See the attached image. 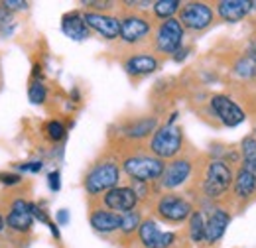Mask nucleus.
<instances>
[{"label":"nucleus","mask_w":256,"mask_h":248,"mask_svg":"<svg viewBox=\"0 0 256 248\" xmlns=\"http://www.w3.org/2000/svg\"><path fill=\"white\" fill-rule=\"evenodd\" d=\"M156 213L166 222L180 224L184 220H190L193 207L186 197H182L178 193H164L158 199V203H156Z\"/></svg>","instance_id":"obj_5"},{"label":"nucleus","mask_w":256,"mask_h":248,"mask_svg":"<svg viewBox=\"0 0 256 248\" xmlns=\"http://www.w3.org/2000/svg\"><path fill=\"white\" fill-rule=\"evenodd\" d=\"M158 120L154 116H148V118H138L134 122H130L124 128V136L128 140H142V138H148L150 134H154L158 128Z\"/></svg>","instance_id":"obj_20"},{"label":"nucleus","mask_w":256,"mask_h":248,"mask_svg":"<svg viewBox=\"0 0 256 248\" xmlns=\"http://www.w3.org/2000/svg\"><path fill=\"white\" fill-rule=\"evenodd\" d=\"M242 170L256 176V138L248 136L242 140Z\"/></svg>","instance_id":"obj_22"},{"label":"nucleus","mask_w":256,"mask_h":248,"mask_svg":"<svg viewBox=\"0 0 256 248\" xmlns=\"http://www.w3.org/2000/svg\"><path fill=\"white\" fill-rule=\"evenodd\" d=\"M118 180H120V166L114 160H102L95 164L85 176V191L89 195L106 193L118 187Z\"/></svg>","instance_id":"obj_1"},{"label":"nucleus","mask_w":256,"mask_h":248,"mask_svg":"<svg viewBox=\"0 0 256 248\" xmlns=\"http://www.w3.org/2000/svg\"><path fill=\"white\" fill-rule=\"evenodd\" d=\"M46 96H48V91H46L44 83L34 79L32 83H30V87H28V98H30V102L32 104H42L46 100Z\"/></svg>","instance_id":"obj_26"},{"label":"nucleus","mask_w":256,"mask_h":248,"mask_svg":"<svg viewBox=\"0 0 256 248\" xmlns=\"http://www.w3.org/2000/svg\"><path fill=\"white\" fill-rule=\"evenodd\" d=\"M184 146V134L182 128L174 122L160 126L150 140V152L160 160H176Z\"/></svg>","instance_id":"obj_2"},{"label":"nucleus","mask_w":256,"mask_h":248,"mask_svg":"<svg viewBox=\"0 0 256 248\" xmlns=\"http://www.w3.org/2000/svg\"><path fill=\"white\" fill-rule=\"evenodd\" d=\"M42 162H24V164H18V166H14L16 170H20V172H32V174H38L40 170H42Z\"/></svg>","instance_id":"obj_33"},{"label":"nucleus","mask_w":256,"mask_h":248,"mask_svg":"<svg viewBox=\"0 0 256 248\" xmlns=\"http://www.w3.org/2000/svg\"><path fill=\"white\" fill-rule=\"evenodd\" d=\"M256 191V176L246 172V170H238L236 178H234V193L238 199H248Z\"/></svg>","instance_id":"obj_21"},{"label":"nucleus","mask_w":256,"mask_h":248,"mask_svg":"<svg viewBox=\"0 0 256 248\" xmlns=\"http://www.w3.org/2000/svg\"><path fill=\"white\" fill-rule=\"evenodd\" d=\"M138 201H140V199H138L136 191H134L132 187H122V186L106 191L104 197H102L104 209L114 211V213H118V215H124L128 211H134L136 205H138Z\"/></svg>","instance_id":"obj_12"},{"label":"nucleus","mask_w":256,"mask_h":248,"mask_svg":"<svg viewBox=\"0 0 256 248\" xmlns=\"http://www.w3.org/2000/svg\"><path fill=\"white\" fill-rule=\"evenodd\" d=\"M154 44L160 54H166V56L176 54L184 44V26L180 24V20L178 18L164 20L158 26Z\"/></svg>","instance_id":"obj_7"},{"label":"nucleus","mask_w":256,"mask_h":248,"mask_svg":"<svg viewBox=\"0 0 256 248\" xmlns=\"http://www.w3.org/2000/svg\"><path fill=\"white\" fill-rule=\"evenodd\" d=\"M83 20L89 26V30H95L104 40H116V38H120V20L114 18V16L100 14V12H85L83 14Z\"/></svg>","instance_id":"obj_14"},{"label":"nucleus","mask_w":256,"mask_h":248,"mask_svg":"<svg viewBox=\"0 0 256 248\" xmlns=\"http://www.w3.org/2000/svg\"><path fill=\"white\" fill-rule=\"evenodd\" d=\"M152 10L162 20H170V18H174V14L178 10H182V2L180 0H158V2H154Z\"/></svg>","instance_id":"obj_23"},{"label":"nucleus","mask_w":256,"mask_h":248,"mask_svg":"<svg viewBox=\"0 0 256 248\" xmlns=\"http://www.w3.org/2000/svg\"><path fill=\"white\" fill-rule=\"evenodd\" d=\"M228 222H230V215L224 209H215L205 220V242L215 244L217 240H221Z\"/></svg>","instance_id":"obj_16"},{"label":"nucleus","mask_w":256,"mask_h":248,"mask_svg":"<svg viewBox=\"0 0 256 248\" xmlns=\"http://www.w3.org/2000/svg\"><path fill=\"white\" fill-rule=\"evenodd\" d=\"M138 238L144 248H172L176 244V234L160 230L158 222L152 218L142 220V224L138 228Z\"/></svg>","instance_id":"obj_11"},{"label":"nucleus","mask_w":256,"mask_h":248,"mask_svg":"<svg viewBox=\"0 0 256 248\" xmlns=\"http://www.w3.org/2000/svg\"><path fill=\"white\" fill-rule=\"evenodd\" d=\"M60 222H62V224L67 222V211H60Z\"/></svg>","instance_id":"obj_36"},{"label":"nucleus","mask_w":256,"mask_h":248,"mask_svg":"<svg viewBox=\"0 0 256 248\" xmlns=\"http://www.w3.org/2000/svg\"><path fill=\"white\" fill-rule=\"evenodd\" d=\"M22 182L20 174H10V172H0V184L6 187H14Z\"/></svg>","instance_id":"obj_30"},{"label":"nucleus","mask_w":256,"mask_h":248,"mask_svg":"<svg viewBox=\"0 0 256 248\" xmlns=\"http://www.w3.org/2000/svg\"><path fill=\"white\" fill-rule=\"evenodd\" d=\"M252 8H254V10H256V2H252Z\"/></svg>","instance_id":"obj_38"},{"label":"nucleus","mask_w":256,"mask_h":248,"mask_svg":"<svg viewBox=\"0 0 256 248\" xmlns=\"http://www.w3.org/2000/svg\"><path fill=\"white\" fill-rule=\"evenodd\" d=\"M48 180H50V187H52V191H60L62 184H60V172H58V170H56V172H52Z\"/></svg>","instance_id":"obj_35"},{"label":"nucleus","mask_w":256,"mask_h":248,"mask_svg":"<svg viewBox=\"0 0 256 248\" xmlns=\"http://www.w3.org/2000/svg\"><path fill=\"white\" fill-rule=\"evenodd\" d=\"M12 26H14L12 12H10L8 8H4L2 2H0V34H2V36H8L10 30H12Z\"/></svg>","instance_id":"obj_29"},{"label":"nucleus","mask_w":256,"mask_h":248,"mask_svg":"<svg viewBox=\"0 0 256 248\" xmlns=\"http://www.w3.org/2000/svg\"><path fill=\"white\" fill-rule=\"evenodd\" d=\"M152 34V22L142 14H128L120 20V40L134 46Z\"/></svg>","instance_id":"obj_10"},{"label":"nucleus","mask_w":256,"mask_h":248,"mask_svg":"<svg viewBox=\"0 0 256 248\" xmlns=\"http://www.w3.org/2000/svg\"><path fill=\"white\" fill-rule=\"evenodd\" d=\"M30 213H32V217L34 218H38L40 222H44V224H52V220H50V217H48V213L44 211V209H40L36 203H30Z\"/></svg>","instance_id":"obj_31"},{"label":"nucleus","mask_w":256,"mask_h":248,"mask_svg":"<svg viewBox=\"0 0 256 248\" xmlns=\"http://www.w3.org/2000/svg\"><path fill=\"white\" fill-rule=\"evenodd\" d=\"M232 182V172L230 168L221 160H211L205 168V178H203V191L209 199H217L223 193L228 191Z\"/></svg>","instance_id":"obj_4"},{"label":"nucleus","mask_w":256,"mask_h":248,"mask_svg":"<svg viewBox=\"0 0 256 248\" xmlns=\"http://www.w3.org/2000/svg\"><path fill=\"white\" fill-rule=\"evenodd\" d=\"M2 6L8 8L10 12H20V10H26L30 4H28V2H20V0H4Z\"/></svg>","instance_id":"obj_32"},{"label":"nucleus","mask_w":256,"mask_h":248,"mask_svg":"<svg viewBox=\"0 0 256 248\" xmlns=\"http://www.w3.org/2000/svg\"><path fill=\"white\" fill-rule=\"evenodd\" d=\"M236 73L240 75V77H252L256 75V62L252 58H242L240 62L236 63Z\"/></svg>","instance_id":"obj_28"},{"label":"nucleus","mask_w":256,"mask_h":248,"mask_svg":"<svg viewBox=\"0 0 256 248\" xmlns=\"http://www.w3.org/2000/svg\"><path fill=\"white\" fill-rule=\"evenodd\" d=\"M89 222H91V226L95 228L96 232H100V234H112V232H118L120 230L122 215H118L114 211H108L104 207H98V209L91 211Z\"/></svg>","instance_id":"obj_15"},{"label":"nucleus","mask_w":256,"mask_h":248,"mask_svg":"<svg viewBox=\"0 0 256 248\" xmlns=\"http://www.w3.org/2000/svg\"><path fill=\"white\" fill-rule=\"evenodd\" d=\"M34 217L30 213V203L22 197H16L10 201V207H8V213H6V226L12 230V232H18V234H28L30 228H32Z\"/></svg>","instance_id":"obj_9"},{"label":"nucleus","mask_w":256,"mask_h":248,"mask_svg":"<svg viewBox=\"0 0 256 248\" xmlns=\"http://www.w3.org/2000/svg\"><path fill=\"white\" fill-rule=\"evenodd\" d=\"M180 24L184 30L203 32L213 24V8L205 2H188L180 10Z\"/></svg>","instance_id":"obj_6"},{"label":"nucleus","mask_w":256,"mask_h":248,"mask_svg":"<svg viewBox=\"0 0 256 248\" xmlns=\"http://www.w3.org/2000/svg\"><path fill=\"white\" fill-rule=\"evenodd\" d=\"M4 226H6V218L2 217V213H0V232H4Z\"/></svg>","instance_id":"obj_37"},{"label":"nucleus","mask_w":256,"mask_h":248,"mask_svg":"<svg viewBox=\"0 0 256 248\" xmlns=\"http://www.w3.org/2000/svg\"><path fill=\"white\" fill-rule=\"evenodd\" d=\"M140 224H142V215H140V211H128L122 215V222H120V232L124 234V236H130V234H134L138 228H140Z\"/></svg>","instance_id":"obj_25"},{"label":"nucleus","mask_w":256,"mask_h":248,"mask_svg":"<svg viewBox=\"0 0 256 248\" xmlns=\"http://www.w3.org/2000/svg\"><path fill=\"white\" fill-rule=\"evenodd\" d=\"M193 174V164L190 158H176L172 160L166 170L164 176L160 178V187L166 191H176L180 187H184Z\"/></svg>","instance_id":"obj_8"},{"label":"nucleus","mask_w":256,"mask_h":248,"mask_svg":"<svg viewBox=\"0 0 256 248\" xmlns=\"http://www.w3.org/2000/svg\"><path fill=\"white\" fill-rule=\"evenodd\" d=\"M211 108L215 110V114L219 116V120L224 126H228V128H234V126L242 124V120H244L242 108L232 98H228L226 94H215L211 98Z\"/></svg>","instance_id":"obj_13"},{"label":"nucleus","mask_w":256,"mask_h":248,"mask_svg":"<svg viewBox=\"0 0 256 248\" xmlns=\"http://www.w3.org/2000/svg\"><path fill=\"white\" fill-rule=\"evenodd\" d=\"M46 132H48V138H50V140H54V142L64 140L65 134H67L65 126L60 122V120H52V122H48V126H46Z\"/></svg>","instance_id":"obj_27"},{"label":"nucleus","mask_w":256,"mask_h":248,"mask_svg":"<svg viewBox=\"0 0 256 248\" xmlns=\"http://www.w3.org/2000/svg\"><path fill=\"white\" fill-rule=\"evenodd\" d=\"M62 30L73 42H83L89 38V26L85 24L83 14H79V12L65 14L64 20H62Z\"/></svg>","instance_id":"obj_19"},{"label":"nucleus","mask_w":256,"mask_h":248,"mask_svg":"<svg viewBox=\"0 0 256 248\" xmlns=\"http://www.w3.org/2000/svg\"><path fill=\"white\" fill-rule=\"evenodd\" d=\"M158 60L150 54H136V56H130L126 62H124V69H126L128 75H134V77H144V75H150L158 69Z\"/></svg>","instance_id":"obj_18"},{"label":"nucleus","mask_w":256,"mask_h":248,"mask_svg":"<svg viewBox=\"0 0 256 248\" xmlns=\"http://www.w3.org/2000/svg\"><path fill=\"white\" fill-rule=\"evenodd\" d=\"M122 170L132 182H142V184H150L156 182L164 176L166 164L164 160L156 156H130L122 162Z\"/></svg>","instance_id":"obj_3"},{"label":"nucleus","mask_w":256,"mask_h":248,"mask_svg":"<svg viewBox=\"0 0 256 248\" xmlns=\"http://www.w3.org/2000/svg\"><path fill=\"white\" fill-rule=\"evenodd\" d=\"M190 236L193 242L205 240V218L201 211H193L190 217Z\"/></svg>","instance_id":"obj_24"},{"label":"nucleus","mask_w":256,"mask_h":248,"mask_svg":"<svg viewBox=\"0 0 256 248\" xmlns=\"http://www.w3.org/2000/svg\"><path fill=\"white\" fill-rule=\"evenodd\" d=\"M252 10L250 0H221L217 2V14L224 22H238Z\"/></svg>","instance_id":"obj_17"},{"label":"nucleus","mask_w":256,"mask_h":248,"mask_svg":"<svg viewBox=\"0 0 256 248\" xmlns=\"http://www.w3.org/2000/svg\"><path fill=\"white\" fill-rule=\"evenodd\" d=\"M83 6L96 8V10H108V8H112L114 4H112V2H106V0H87V2H83Z\"/></svg>","instance_id":"obj_34"}]
</instances>
